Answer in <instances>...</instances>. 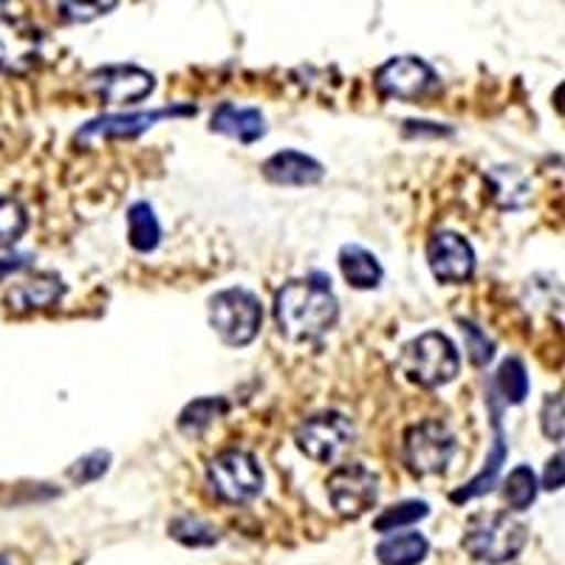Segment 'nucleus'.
<instances>
[{
	"label": "nucleus",
	"mask_w": 565,
	"mask_h": 565,
	"mask_svg": "<svg viewBox=\"0 0 565 565\" xmlns=\"http://www.w3.org/2000/svg\"><path fill=\"white\" fill-rule=\"evenodd\" d=\"M275 320L291 342H317L340 320V302L322 275L286 282L275 297Z\"/></svg>",
	"instance_id": "1"
},
{
	"label": "nucleus",
	"mask_w": 565,
	"mask_h": 565,
	"mask_svg": "<svg viewBox=\"0 0 565 565\" xmlns=\"http://www.w3.org/2000/svg\"><path fill=\"white\" fill-rule=\"evenodd\" d=\"M529 540L526 523L509 512H478L463 526V548L487 565L512 563Z\"/></svg>",
	"instance_id": "2"
},
{
	"label": "nucleus",
	"mask_w": 565,
	"mask_h": 565,
	"mask_svg": "<svg viewBox=\"0 0 565 565\" xmlns=\"http://www.w3.org/2000/svg\"><path fill=\"white\" fill-rule=\"evenodd\" d=\"M398 367L418 387H441L461 371V356L452 340L441 331H427L402 348Z\"/></svg>",
	"instance_id": "3"
},
{
	"label": "nucleus",
	"mask_w": 565,
	"mask_h": 565,
	"mask_svg": "<svg viewBox=\"0 0 565 565\" xmlns=\"http://www.w3.org/2000/svg\"><path fill=\"white\" fill-rule=\"evenodd\" d=\"M210 326L232 348H244L260 334L264 306L252 291L226 289L210 300Z\"/></svg>",
	"instance_id": "4"
},
{
	"label": "nucleus",
	"mask_w": 565,
	"mask_h": 565,
	"mask_svg": "<svg viewBox=\"0 0 565 565\" xmlns=\"http://www.w3.org/2000/svg\"><path fill=\"white\" fill-rule=\"evenodd\" d=\"M206 481L221 501L241 507L264 492V469L252 452L224 450L206 463Z\"/></svg>",
	"instance_id": "5"
},
{
	"label": "nucleus",
	"mask_w": 565,
	"mask_h": 565,
	"mask_svg": "<svg viewBox=\"0 0 565 565\" xmlns=\"http://www.w3.org/2000/svg\"><path fill=\"white\" fill-rule=\"evenodd\" d=\"M458 450V441L452 430L438 418L413 424L405 436V463L413 476L433 478L444 476L450 467L452 456Z\"/></svg>",
	"instance_id": "6"
},
{
	"label": "nucleus",
	"mask_w": 565,
	"mask_h": 565,
	"mask_svg": "<svg viewBox=\"0 0 565 565\" xmlns=\"http://www.w3.org/2000/svg\"><path fill=\"white\" fill-rule=\"evenodd\" d=\"M295 441L306 458L317 463H337L351 452L356 427L342 413H317L297 427Z\"/></svg>",
	"instance_id": "7"
},
{
	"label": "nucleus",
	"mask_w": 565,
	"mask_h": 565,
	"mask_svg": "<svg viewBox=\"0 0 565 565\" xmlns=\"http://www.w3.org/2000/svg\"><path fill=\"white\" fill-rule=\"evenodd\" d=\"M380 498V478L365 463H342L328 478V501L340 518H362Z\"/></svg>",
	"instance_id": "8"
},
{
	"label": "nucleus",
	"mask_w": 565,
	"mask_h": 565,
	"mask_svg": "<svg viewBox=\"0 0 565 565\" xmlns=\"http://www.w3.org/2000/svg\"><path fill=\"white\" fill-rule=\"evenodd\" d=\"M170 116H195V105H175V108H159V110H139V114H105L99 119H90L88 125L77 130L79 148H94L99 141L110 139H136L145 130L153 128L159 119H170Z\"/></svg>",
	"instance_id": "9"
},
{
	"label": "nucleus",
	"mask_w": 565,
	"mask_h": 565,
	"mask_svg": "<svg viewBox=\"0 0 565 565\" xmlns=\"http://www.w3.org/2000/svg\"><path fill=\"white\" fill-rule=\"evenodd\" d=\"M43 52L45 38L32 20L12 18V14L0 18V71L3 74L23 77L38 68Z\"/></svg>",
	"instance_id": "10"
},
{
	"label": "nucleus",
	"mask_w": 565,
	"mask_h": 565,
	"mask_svg": "<svg viewBox=\"0 0 565 565\" xmlns=\"http://www.w3.org/2000/svg\"><path fill=\"white\" fill-rule=\"evenodd\" d=\"M156 79L139 65H105L88 77V90L105 105H136L150 97Z\"/></svg>",
	"instance_id": "11"
},
{
	"label": "nucleus",
	"mask_w": 565,
	"mask_h": 565,
	"mask_svg": "<svg viewBox=\"0 0 565 565\" xmlns=\"http://www.w3.org/2000/svg\"><path fill=\"white\" fill-rule=\"evenodd\" d=\"M438 85L436 71L418 57H393L376 71V88L387 99H418Z\"/></svg>",
	"instance_id": "12"
},
{
	"label": "nucleus",
	"mask_w": 565,
	"mask_h": 565,
	"mask_svg": "<svg viewBox=\"0 0 565 565\" xmlns=\"http://www.w3.org/2000/svg\"><path fill=\"white\" fill-rule=\"evenodd\" d=\"M427 264H430L436 280L467 282L476 275V252L463 235L441 230L427 244Z\"/></svg>",
	"instance_id": "13"
},
{
	"label": "nucleus",
	"mask_w": 565,
	"mask_h": 565,
	"mask_svg": "<svg viewBox=\"0 0 565 565\" xmlns=\"http://www.w3.org/2000/svg\"><path fill=\"white\" fill-rule=\"evenodd\" d=\"M63 295L65 282L57 275H52V271H38V275H29L14 282L7 295V302L12 311L26 315V311L52 309V306H57L63 300Z\"/></svg>",
	"instance_id": "14"
},
{
	"label": "nucleus",
	"mask_w": 565,
	"mask_h": 565,
	"mask_svg": "<svg viewBox=\"0 0 565 565\" xmlns=\"http://www.w3.org/2000/svg\"><path fill=\"white\" fill-rule=\"evenodd\" d=\"M260 170L271 184L280 186H311L326 175V168L320 161L306 153H297V150H280L271 159H266Z\"/></svg>",
	"instance_id": "15"
},
{
	"label": "nucleus",
	"mask_w": 565,
	"mask_h": 565,
	"mask_svg": "<svg viewBox=\"0 0 565 565\" xmlns=\"http://www.w3.org/2000/svg\"><path fill=\"white\" fill-rule=\"evenodd\" d=\"M210 128L221 136L238 139L241 145H255L266 136V119L257 108H238V105L224 103L212 114Z\"/></svg>",
	"instance_id": "16"
},
{
	"label": "nucleus",
	"mask_w": 565,
	"mask_h": 565,
	"mask_svg": "<svg viewBox=\"0 0 565 565\" xmlns=\"http://www.w3.org/2000/svg\"><path fill=\"white\" fill-rule=\"evenodd\" d=\"M503 461H507V436H503L501 430V422H498V413H494V441H492V452H489L487 463H483V469L478 472L472 481L467 483V487L456 489V492L450 494L452 503H467L472 501V498H481V494H487L489 489L498 483V476H501L503 469Z\"/></svg>",
	"instance_id": "17"
},
{
	"label": "nucleus",
	"mask_w": 565,
	"mask_h": 565,
	"mask_svg": "<svg viewBox=\"0 0 565 565\" xmlns=\"http://www.w3.org/2000/svg\"><path fill=\"white\" fill-rule=\"evenodd\" d=\"M340 269H342V277H345L348 282H351L353 289H376L382 282V264L376 260V255L367 249H362V246L356 244H348L340 249Z\"/></svg>",
	"instance_id": "18"
},
{
	"label": "nucleus",
	"mask_w": 565,
	"mask_h": 565,
	"mask_svg": "<svg viewBox=\"0 0 565 565\" xmlns=\"http://www.w3.org/2000/svg\"><path fill=\"white\" fill-rule=\"evenodd\" d=\"M430 554V543L418 532L391 534L376 546V559L382 565H418Z\"/></svg>",
	"instance_id": "19"
},
{
	"label": "nucleus",
	"mask_w": 565,
	"mask_h": 565,
	"mask_svg": "<svg viewBox=\"0 0 565 565\" xmlns=\"http://www.w3.org/2000/svg\"><path fill=\"white\" fill-rule=\"evenodd\" d=\"M128 241L136 252H153L161 241V224L148 201H136L128 210Z\"/></svg>",
	"instance_id": "20"
},
{
	"label": "nucleus",
	"mask_w": 565,
	"mask_h": 565,
	"mask_svg": "<svg viewBox=\"0 0 565 565\" xmlns=\"http://www.w3.org/2000/svg\"><path fill=\"white\" fill-rule=\"evenodd\" d=\"M226 398L224 396H204V398H195L190 405L181 411L179 416V430L184 436H201L212 427V424L218 422L221 416L226 413Z\"/></svg>",
	"instance_id": "21"
},
{
	"label": "nucleus",
	"mask_w": 565,
	"mask_h": 565,
	"mask_svg": "<svg viewBox=\"0 0 565 565\" xmlns=\"http://www.w3.org/2000/svg\"><path fill=\"white\" fill-rule=\"evenodd\" d=\"M494 387L501 391L509 405H521L529 396V373L518 356H509L501 362L498 373H494Z\"/></svg>",
	"instance_id": "22"
},
{
	"label": "nucleus",
	"mask_w": 565,
	"mask_h": 565,
	"mask_svg": "<svg viewBox=\"0 0 565 565\" xmlns=\"http://www.w3.org/2000/svg\"><path fill=\"white\" fill-rule=\"evenodd\" d=\"M537 476L532 472V467L521 463V467H514L512 472H509L507 483H503V498H507L509 509H514V512H526L534 503V498H537Z\"/></svg>",
	"instance_id": "23"
},
{
	"label": "nucleus",
	"mask_w": 565,
	"mask_h": 565,
	"mask_svg": "<svg viewBox=\"0 0 565 565\" xmlns=\"http://www.w3.org/2000/svg\"><path fill=\"white\" fill-rule=\"evenodd\" d=\"M430 514V507L424 501H402L396 507L385 509V512L373 521V532L391 534V532H402V529L416 526L418 521H424Z\"/></svg>",
	"instance_id": "24"
},
{
	"label": "nucleus",
	"mask_w": 565,
	"mask_h": 565,
	"mask_svg": "<svg viewBox=\"0 0 565 565\" xmlns=\"http://www.w3.org/2000/svg\"><path fill=\"white\" fill-rule=\"evenodd\" d=\"M29 230V215L14 199H0V252L12 249Z\"/></svg>",
	"instance_id": "25"
},
{
	"label": "nucleus",
	"mask_w": 565,
	"mask_h": 565,
	"mask_svg": "<svg viewBox=\"0 0 565 565\" xmlns=\"http://www.w3.org/2000/svg\"><path fill=\"white\" fill-rule=\"evenodd\" d=\"M170 537H175L179 543L193 548L215 546V543H218V529L210 526V523L201 521V518L184 514V518H175V521L170 523Z\"/></svg>",
	"instance_id": "26"
},
{
	"label": "nucleus",
	"mask_w": 565,
	"mask_h": 565,
	"mask_svg": "<svg viewBox=\"0 0 565 565\" xmlns=\"http://www.w3.org/2000/svg\"><path fill=\"white\" fill-rule=\"evenodd\" d=\"M458 326H461L463 345H467L469 362H472V365H476V367L489 365V362H492V356H494V342L489 340L487 334H483V331L476 326V322L458 320Z\"/></svg>",
	"instance_id": "27"
},
{
	"label": "nucleus",
	"mask_w": 565,
	"mask_h": 565,
	"mask_svg": "<svg viewBox=\"0 0 565 565\" xmlns=\"http://www.w3.org/2000/svg\"><path fill=\"white\" fill-rule=\"evenodd\" d=\"M116 3L119 0H60V14L71 23H90V20L114 12Z\"/></svg>",
	"instance_id": "28"
},
{
	"label": "nucleus",
	"mask_w": 565,
	"mask_h": 565,
	"mask_svg": "<svg viewBox=\"0 0 565 565\" xmlns=\"http://www.w3.org/2000/svg\"><path fill=\"white\" fill-rule=\"evenodd\" d=\"M110 467V452L108 450H94L88 456L79 458L74 467L68 469V478L77 483H90V481H99V478L108 472Z\"/></svg>",
	"instance_id": "29"
},
{
	"label": "nucleus",
	"mask_w": 565,
	"mask_h": 565,
	"mask_svg": "<svg viewBox=\"0 0 565 565\" xmlns=\"http://www.w3.org/2000/svg\"><path fill=\"white\" fill-rule=\"evenodd\" d=\"M540 427L552 441H563V393H554L543 402L540 411Z\"/></svg>",
	"instance_id": "30"
},
{
	"label": "nucleus",
	"mask_w": 565,
	"mask_h": 565,
	"mask_svg": "<svg viewBox=\"0 0 565 565\" xmlns=\"http://www.w3.org/2000/svg\"><path fill=\"white\" fill-rule=\"evenodd\" d=\"M543 489H548V492L563 489V452H557V456L548 461L546 476H543Z\"/></svg>",
	"instance_id": "31"
}]
</instances>
